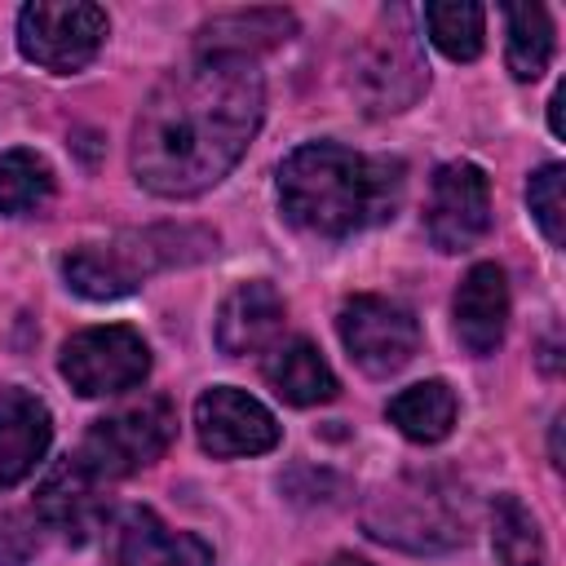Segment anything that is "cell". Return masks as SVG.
Instances as JSON below:
<instances>
[{"instance_id": "cell-1", "label": "cell", "mask_w": 566, "mask_h": 566, "mask_svg": "<svg viewBox=\"0 0 566 566\" xmlns=\"http://www.w3.org/2000/svg\"><path fill=\"white\" fill-rule=\"evenodd\" d=\"M265 80L252 57L195 53L172 66L137 111L133 172L159 199L217 186L261 128Z\"/></svg>"}, {"instance_id": "cell-2", "label": "cell", "mask_w": 566, "mask_h": 566, "mask_svg": "<svg viewBox=\"0 0 566 566\" xmlns=\"http://www.w3.org/2000/svg\"><path fill=\"white\" fill-rule=\"evenodd\" d=\"M402 199V159L358 155L336 142L296 146L279 168V208L296 230L345 239L389 221Z\"/></svg>"}, {"instance_id": "cell-3", "label": "cell", "mask_w": 566, "mask_h": 566, "mask_svg": "<svg viewBox=\"0 0 566 566\" xmlns=\"http://www.w3.org/2000/svg\"><path fill=\"white\" fill-rule=\"evenodd\" d=\"M212 239L203 230H133V234H115L111 243H80L62 256V274L71 283V292L88 296V301H115L128 296L133 287H142L146 274L177 265V261H195L181 252V243H199Z\"/></svg>"}, {"instance_id": "cell-4", "label": "cell", "mask_w": 566, "mask_h": 566, "mask_svg": "<svg viewBox=\"0 0 566 566\" xmlns=\"http://www.w3.org/2000/svg\"><path fill=\"white\" fill-rule=\"evenodd\" d=\"M363 526L371 539L411 553H442L464 544V513L438 478H398L380 486L363 509Z\"/></svg>"}, {"instance_id": "cell-5", "label": "cell", "mask_w": 566, "mask_h": 566, "mask_svg": "<svg viewBox=\"0 0 566 566\" xmlns=\"http://www.w3.org/2000/svg\"><path fill=\"white\" fill-rule=\"evenodd\" d=\"M177 433V411L168 398L150 394V398H137V402H124L119 411L102 416L88 424L75 460L102 478V482H115V478H128L146 464H155L168 442Z\"/></svg>"}, {"instance_id": "cell-6", "label": "cell", "mask_w": 566, "mask_h": 566, "mask_svg": "<svg viewBox=\"0 0 566 566\" xmlns=\"http://www.w3.org/2000/svg\"><path fill=\"white\" fill-rule=\"evenodd\" d=\"M106 9L88 0H31L18 13V49L27 62L71 75L97 57L106 44Z\"/></svg>"}, {"instance_id": "cell-7", "label": "cell", "mask_w": 566, "mask_h": 566, "mask_svg": "<svg viewBox=\"0 0 566 566\" xmlns=\"http://www.w3.org/2000/svg\"><path fill=\"white\" fill-rule=\"evenodd\" d=\"M424 84H429V66L416 49L407 18L394 9V18H385V27H376L354 57V93L363 111L394 115L407 111L424 93Z\"/></svg>"}, {"instance_id": "cell-8", "label": "cell", "mask_w": 566, "mask_h": 566, "mask_svg": "<svg viewBox=\"0 0 566 566\" xmlns=\"http://www.w3.org/2000/svg\"><path fill=\"white\" fill-rule=\"evenodd\" d=\"M150 371V349L146 340L124 327H84L62 345V376L71 380L75 394L84 398H106V394H124L133 385H142Z\"/></svg>"}, {"instance_id": "cell-9", "label": "cell", "mask_w": 566, "mask_h": 566, "mask_svg": "<svg viewBox=\"0 0 566 566\" xmlns=\"http://www.w3.org/2000/svg\"><path fill=\"white\" fill-rule=\"evenodd\" d=\"M336 327H340V340H345L349 358L367 376H394L420 349V327H416L411 310L389 301V296H367V292L349 296L340 305Z\"/></svg>"}, {"instance_id": "cell-10", "label": "cell", "mask_w": 566, "mask_h": 566, "mask_svg": "<svg viewBox=\"0 0 566 566\" xmlns=\"http://www.w3.org/2000/svg\"><path fill=\"white\" fill-rule=\"evenodd\" d=\"M491 226V181L478 164L451 159L433 172L429 181V208H424V230L433 248L442 252H464L473 248Z\"/></svg>"}, {"instance_id": "cell-11", "label": "cell", "mask_w": 566, "mask_h": 566, "mask_svg": "<svg viewBox=\"0 0 566 566\" xmlns=\"http://www.w3.org/2000/svg\"><path fill=\"white\" fill-rule=\"evenodd\" d=\"M195 433L199 447L234 460V455H261L270 447H279V424L274 416L243 389L234 385H217L208 394H199L195 402Z\"/></svg>"}, {"instance_id": "cell-12", "label": "cell", "mask_w": 566, "mask_h": 566, "mask_svg": "<svg viewBox=\"0 0 566 566\" xmlns=\"http://www.w3.org/2000/svg\"><path fill=\"white\" fill-rule=\"evenodd\" d=\"M35 517L40 526L57 531L71 544L93 539L97 531H106V495H102V478H93L75 455L57 460L40 491H35Z\"/></svg>"}, {"instance_id": "cell-13", "label": "cell", "mask_w": 566, "mask_h": 566, "mask_svg": "<svg viewBox=\"0 0 566 566\" xmlns=\"http://www.w3.org/2000/svg\"><path fill=\"white\" fill-rule=\"evenodd\" d=\"M106 557L111 566H212V548L199 535L164 526L150 509H128L106 531Z\"/></svg>"}, {"instance_id": "cell-14", "label": "cell", "mask_w": 566, "mask_h": 566, "mask_svg": "<svg viewBox=\"0 0 566 566\" xmlns=\"http://www.w3.org/2000/svg\"><path fill=\"white\" fill-rule=\"evenodd\" d=\"M283 318H287V305L274 292V283H265V279L239 283L217 310V345L230 358L261 354V349H270L279 340Z\"/></svg>"}, {"instance_id": "cell-15", "label": "cell", "mask_w": 566, "mask_h": 566, "mask_svg": "<svg viewBox=\"0 0 566 566\" xmlns=\"http://www.w3.org/2000/svg\"><path fill=\"white\" fill-rule=\"evenodd\" d=\"M455 336L469 354L486 358L509 327V283L495 261H478L455 287Z\"/></svg>"}, {"instance_id": "cell-16", "label": "cell", "mask_w": 566, "mask_h": 566, "mask_svg": "<svg viewBox=\"0 0 566 566\" xmlns=\"http://www.w3.org/2000/svg\"><path fill=\"white\" fill-rule=\"evenodd\" d=\"M53 438L49 407L27 389L0 394V486H13L35 473Z\"/></svg>"}, {"instance_id": "cell-17", "label": "cell", "mask_w": 566, "mask_h": 566, "mask_svg": "<svg viewBox=\"0 0 566 566\" xmlns=\"http://www.w3.org/2000/svg\"><path fill=\"white\" fill-rule=\"evenodd\" d=\"M287 35H296V18L287 9H234V13H217L199 27V53L252 57L261 49L283 44Z\"/></svg>"}, {"instance_id": "cell-18", "label": "cell", "mask_w": 566, "mask_h": 566, "mask_svg": "<svg viewBox=\"0 0 566 566\" xmlns=\"http://www.w3.org/2000/svg\"><path fill=\"white\" fill-rule=\"evenodd\" d=\"M265 380H270V389H274L283 402H292V407H318V402H332V398H336V376H332L327 358H323L305 336L283 340V345L270 349V358H265Z\"/></svg>"}, {"instance_id": "cell-19", "label": "cell", "mask_w": 566, "mask_h": 566, "mask_svg": "<svg viewBox=\"0 0 566 566\" xmlns=\"http://www.w3.org/2000/svg\"><path fill=\"white\" fill-rule=\"evenodd\" d=\"M389 424L411 442H442L455 424V394L447 380H420L389 398Z\"/></svg>"}, {"instance_id": "cell-20", "label": "cell", "mask_w": 566, "mask_h": 566, "mask_svg": "<svg viewBox=\"0 0 566 566\" xmlns=\"http://www.w3.org/2000/svg\"><path fill=\"white\" fill-rule=\"evenodd\" d=\"M504 31H509L504 57H509L513 80H522V84L539 80L553 62V18H548V9L544 4H509L504 9Z\"/></svg>"}, {"instance_id": "cell-21", "label": "cell", "mask_w": 566, "mask_h": 566, "mask_svg": "<svg viewBox=\"0 0 566 566\" xmlns=\"http://www.w3.org/2000/svg\"><path fill=\"white\" fill-rule=\"evenodd\" d=\"M491 548L500 566H544V535L535 513L517 495H495L491 500Z\"/></svg>"}, {"instance_id": "cell-22", "label": "cell", "mask_w": 566, "mask_h": 566, "mask_svg": "<svg viewBox=\"0 0 566 566\" xmlns=\"http://www.w3.org/2000/svg\"><path fill=\"white\" fill-rule=\"evenodd\" d=\"M482 27H486L482 4H469V0L424 4V31L438 44V53H447L451 62H473L482 53Z\"/></svg>"}, {"instance_id": "cell-23", "label": "cell", "mask_w": 566, "mask_h": 566, "mask_svg": "<svg viewBox=\"0 0 566 566\" xmlns=\"http://www.w3.org/2000/svg\"><path fill=\"white\" fill-rule=\"evenodd\" d=\"M53 195V168L35 150H9L0 155V212L27 217L40 212Z\"/></svg>"}, {"instance_id": "cell-24", "label": "cell", "mask_w": 566, "mask_h": 566, "mask_svg": "<svg viewBox=\"0 0 566 566\" xmlns=\"http://www.w3.org/2000/svg\"><path fill=\"white\" fill-rule=\"evenodd\" d=\"M562 177H566V168H562V164H544V168H535V172H531V181H526L531 217H535V226L544 230V239H548L553 248H562V239H566V199H562Z\"/></svg>"}, {"instance_id": "cell-25", "label": "cell", "mask_w": 566, "mask_h": 566, "mask_svg": "<svg viewBox=\"0 0 566 566\" xmlns=\"http://www.w3.org/2000/svg\"><path fill=\"white\" fill-rule=\"evenodd\" d=\"M35 548H40V517L0 513V566H27Z\"/></svg>"}, {"instance_id": "cell-26", "label": "cell", "mask_w": 566, "mask_h": 566, "mask_svg": "<svg viewBox=\"0 0 566 566\" xmlns=\"http://www.w3.org/2000/svg\"><path fill=\"white\" fill-rule=\"evenodd\" d=\"M562 102H566V88H557L553 93V102H548V124H553V133L562 137Z\"/></svg>"}, {"instance_id": "cell-27", "label": "cell", "mask_w": 566, "mask_h": 566, "mask_svg": "<svg viewBox=\"0 0 566 566\" xmlns=\"http://www.w3.org/2000/svg\"><path fill=\"white\" fill-rule=\"evenodd\" d=\"M553 464L562 469V416L553 420Z\"/></svg>"}, {"instance_id": "cell-28", "label": "cell", "mask_w": 566, "mask_h": 566, "mask_svg": "<svg viewBox=\"0 0 566 566\" xmlns=\"http://www.w3.org/2000/svg\"><path fill=\"white\" fill-rule=\"evenodd\" d=\"M323 566H367L363 557H354V553H336L332 562H323Z\"/></svg>"}]
</instances>
